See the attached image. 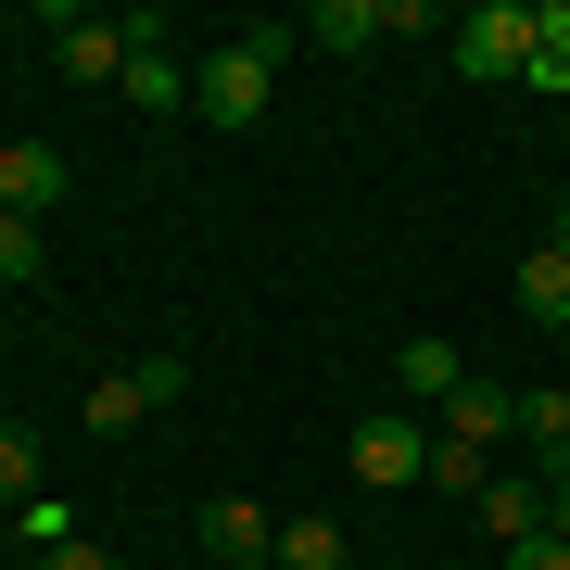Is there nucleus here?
<instances>
[{
  "mask_svg": "<svg viewBox=\"0 0 570 570\" xmlns=\"http://www.w3.org/2000/svg\"><path fill=\"white\" fill-rule=\"evenodd\" d=\"M279 26H254V39H228V51H204L190 63V115H216V127H254L266 115V89H279Z\"/></svg>",
  "mask_w": 570,
  "mask_h": 570,
  "instance_id": "f257e3e1",
  "label": "nucleus"
},
{
  "mask_svg": "<svg viewBox=\"0 0 570 570\" xmlns=\"http://www.w3.org/2000/svg\"><path fill=\"white\" fill-rule=\"evenodd\" d=\"M532 63V0H469L456 13V77L469 89H520Z\"/></svg>",
  "mask_w": 570,
  "mask_h": 570,
  "instance_id": "f03ea898",
  "label": "nucleus"
},
{
  "mask_svg": "<svg viewBox=\"0 0 570 570\" xmlns=\"http://www.w3.org/2000/svg\"><path fill=\"white\" fill-rule=\"evenodd\" d=\"M140 39H165L153 13H63V0H51V51H63V77H89V89H115Z\"/></svg>",
  "mask_w": 570,
  "mask_h": 570,
  "instance_id": "7ed1b4c3",
  "label": "nucleus"
},
{
  "mask_svg": "<svg viewBox=\"0 0 570 570\" xmlns=\"http://www.w3.org/2000/svg\"><path fill=\"white\" fill-rule=\"evenodd\" d=\"M355 482H381V494H393V482H431V431H419L406 406H367V419H355Z\"/></svg>",
  "mask_w": 570,
  "mask_h": 570,
  "instance_id": "20e7f679",
  "label": "nucleus"
},
{
  "mask_svg": "<svg viewBox=\"0 0 570 570\" xmlns=\"http://www.w3.org/2000/svg\"><path fill=\"white\" fill-rule=\"evenodd\" d=\"M204 558L216 570H279V520H266L254 494H216L204 508Z\"/></svg>",
  "mask_w": 570,
  "mask_h": 570,
  "instance_id": "39448f33",
  "label": "nucleus"
},
{
  "mask_svg": "<svg viewBox=\"0 0 570 570\" xmlns=\"http://www.w3.org/2000/svg\"><path fill=\"white\" fill-rule=\"evenodd\" d=\"M63 178H77V165H63L51 140H0V216H39V228H51Z\"/></svg>",
  "mask_w": 570,
  "mask_h": 570,
  "instance_id": "423d86ee",
  "label": "nucleus"
},
{
  "mask_svg": "<svg viewBox=\"0 0 570 570\" xmlns=\"http://www.w3.org/2000/svg\"><path fill=\"white\" fill-rule=\"evenodd\" d=\"M431 431H444V444H469V456H494V444L520 431V393H508V381H456Z\"/></svg>",
  "mask_w": 570,
  "mask_h": 570,
  "instance_id": "0eeeda50",
  "label": "nucleus"
},
{
  "mask_svg": "<svg viewBox=\"0 0 570 570\" xmlns=\"http://www.w3.org/2000/svg\"><path fill=\"white\" fill-rule=\"evenodd\" d=\"M508 292H520V317H532V330H570V242H532Z\"/></svg>",
  "mask_w": 570,
  "mask_h": 570,
  "instance_id": "6e6552de",
  "label": "nucleus"
},
{
  "mask_svg": "<svg viewBox=\"0 0 570 570\" xmlns=\"http://www.w3.org/2000/svg\"><path fill=\"white\" fill-rule=\"evenodd\" d=\"M115 102H140V115H178V102H190V63L165 51V39H140V51H127V77H115Z\"/></svg>",
  "mask_w": 570,
  "mask_h": 570,
  "instance_id": "1a4fd4ad",
  "label": "nucleus"
},
{
  "mask_svg": "<svg viewBox=\"0 0 570 570\" xmlns=\"http://www.w3.org/2000/svg\"><path fill=\"white\" fill-rule=\"evenodd\" d=\"M305 39H317V51H381V39H393V0H317Z\"/></svg>",
  "mask_w": 570,
  "mask_h": 570,
  "instance_id": "9d476101",
  "label": "nucleus"
},
{
  "mask_svg": "<svg viewBox=\"0 0 570 570\" xmlns=\"http://www.w3.org/2000/svg\"><path fill=\"white\" fill-rule=\"evenodd\" d=\"M393 381H406V393H431V406H444V393L469 381V355L444 343V330H406V343H393Z\"/></svg>",
  "mask_w": 570,
  "mask_h": 570,
  "instance_id": "9b49d317",
  "label": "nucleus"
},
{
  "mask_svg": "<svg viewBox=\"0 0 570 570\" xmlns=\"http://www.w3.org/2000/svg\"><path fill=\"white\" fill-rule=\"evenodd\" d=\"M482 532L494 546H532L546 532V482H482Z\"/></svg>",
  "mask_w": 570,
  "mask_h": 570,
  "instance_id": "f8f14e48",
  "label": "nucleus"
},
{
  "mask_svg": "<svg viewBox=\"0 0 570 570\" xmlns=\"http://www.w3.org/2000/svg\"><path fill=\"white\" fill-rule=\"evenodd\" d=\"M279 570H355L343 520H279Z\"/></svg>",
  "mask_w": 570,
  "mask_h": 570,
  "instance_id": "ddd939ff",
  "label": "nucleus"
},
{
  "mask_svg": "<svg viewBox=\"0 0 570 570\" xmlns=\"http://www.w3.org/2000/svg\"><path fill=\"white\" fill-rule=\"evenodd\" d=\"M520 89H546V102H570V39L546 26V0H532V63H520Z\"/></svg>",
  "mask_w": 570,
  "mask_h": 570,
  "instance_id": "4468645a",
  "label": "nucleus"
},
{
  "mask_svg": "<svg viewBox=\"0 0 570 570\" xmlns=\"http://www.w3.org/2000/svg\"><path fill=\"white\" fill-rule=\"evenodd\" d=\"M26 494H39V431L0 419V508H26Z\"/></svg>",
  "mask_w": 570,
  "mask_h": 570,
  "instance_id": "2eb2a0df",
  "label": "nucleus"
},
{
  "mask_svg": "<svg viewBox=\"0 0 570 570\" xmlns=\"http://www.w3.org/2000/svg\"><path fill=\"white\" fill-rule=\"evenodd\" d=\"M51 266V228L39 216H0V279H39Z\"/></svg>",
  "mask_w": 570,
  "mask_h": 570,
  "instance_id": "dca6fc26",
  "label": "nucleus"
},
{
  "mask_svg": "<svg viewBox=\"0 0 570 570\" xmlns=\"http://www.w3.org/2000/svg\"><path fill=\"white\" fill-rule=\"evenodd\" d=\"M482 482H494V456H469V444L431 431V494H482Z\"/></svg>",
  "mask_w": 570,
  "mask_h": 570,
  "instance_id": "f3484780",
  "label": "nucleus"
},
{
  "mask_svg": "<svg viewBox=\"0 0 570 570\" xmlns=\"http://www.w3.org/2000/svg\"><path fill=\"white\" fill-rule=\"evenodd\" d=\"M153 406H140V381H127V367H115V381H89V431H140Z\"/></svg>",
  "mask_w": 570,
  "mask_h": 570,
  "instance_id": "a211bd4d",
  "label": "nucleus"
},
{
  "mask_svg": "<svg viewBox=\"0 0 570 570\" xmlns=\"http://www.w3.org/2000/svg\"><path fill=\"white\" fill-rule=\"evenodd\" d=\"M127 381H140V406L165 419V406H178V393H190V367H178V355H140V367H127Z\"/></svg>",
  "mask_w": 570,
  "mask_h": 570,
  "instance_id": "6ab92c4d",
  "label": "nucleus"
},
{
  "mask_svg": "<svg viewBox=\"0 0 570 570\" xmlns=\"http://www.w3.org/2000/svg\"><path fill=\"white\" fill-rule=\"evenodd\" d=\"M13 532H26V546H63V532H77V508H63V494H26Z\"/></svg>",
  "mask_w": 570,
  "mask_h": 570,
  "instance_id": "aec40b11",
  "label": "nucleus"
},
{
  "mask_svg": "<svg viewBox=\"0 0 570 570\" xmlns=\"http://www.w3.org/2000/svg\"><path fill=\"white\" fill-rule=\"evenodd\" d=\"M520 431H532V444L558 456V444H570V393H520Z\"/></svg>",
  "mask_w": 570,
  "mask_h": 570,
  "instance_id": "412c9836",
  "label": "nucleus"
},
{
  "mask_svg": "<svg viewBox=\"0 0 570 570\" xmlns=\"http://www.w3.org/2000/svg\"><path fill=\"white\" fill-rule=\"evenodd\" d=\"M39 570H115V546H89V532H63V546H39Z\"/></svg>",
  "mask_w": 570,
  "mask_h": 570,
  "instance_id": "4be33fe9",
  "label": "nucleus"
},
{
  "mask_svg": "<svg viewBox=\"0 0 570 570\" xmlns=\"http://www.w3.org/2000/svg\"><path fill=\"white\" fill-rule=\"evenodd\" d=\"M508 570H570V532H532V546H508Z\"/></svg>",
  "mask_w": 570,
  "mask_h": 570,
  "instance_id": "5701e85b",
  "label": "nucleus"
},
{
  "mask_svg": "<svg viewBox=\"0 0 570 570\" xmlns=\"http://www.w3.org/2000/svg\"><path fill=\"white\" fill-rule=\"evenodd\" d=\"M546 532H570V469H546Z\"/></svg>",
  "mask_w": 570,
  "mask_h": 570,
  "instance_id": "b1692460",
  "label": "nucleus"
},
{
  "mask_svg": "<svg viewBox=\"0 0 570 570\" xmlns=\"http://www.w3.org/2000/svg\"><path fill=\"white\" fill-rule=\"evenodd\" d=\"M546 469H570V444H558V456H546Z\"/></svg>",
  "mask_w": 570,
  "mask_h": 570,
  "instance_id": "393cba45",
  "label": "nucleus"
}]
</instances>
